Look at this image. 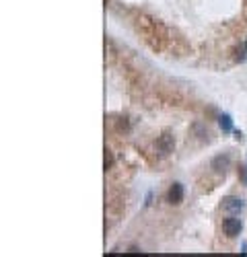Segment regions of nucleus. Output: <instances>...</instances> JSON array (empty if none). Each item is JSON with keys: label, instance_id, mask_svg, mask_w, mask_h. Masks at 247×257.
Here are the masks:
<instances>
[{"label": "nucleus", "instance_id": "obj_2", "mask_svg": "<svg viewBox=\"0 0 247 257\" xmlns=\"http://www.w3.org/2000/svg\"><path fill=\"white\" fill-rule=\"evenodd\" d=\"M167 202L173 204V206L183 202V185L181 183H173L169 187V192H167Z\"/></svg>", "mask_w": 247, "mask_h": 257}, {"label": "nucleus", "instance_id": "obj_5", "mask_svg": "<svg viewBox=\"0 0 247 257\" xmlns=\"http://www.w3.org/2000/svg\"><path fill=\"white\" fill-rule=\"evenodd\" d=\"M223 208L225 210H231V212H241L243 210V200H239V197H225V200H223Z\"/></svg>", "mask_w": 247, "mask_h": 257}, {"label": "nucleus", "instance_id": "obj_7", "mask_svg": "<svg viewBox=\"0 0 247 257\" xmlns=\"http://www.w3.org/2000/svg\"><path fill=\"white\" fill-rule=\"evenodd\" d=\"M237 60H239V62L247 60V42H243L241 47H237Z\"/></svg>", "mask_w": 247, "mask_h": 257}, {"label": "nucleus", "instance_id": "obj_4", "mask_svg": "<svg viewBox=\"0 0 247 257\" xmlns=\"http://www.w3.org/2000/svg\"><path fill=\"white\" fill-rule=\"evenodd\" d=\"M229 165H231L229 154H219V156H214V159H212V169H214L216 173H226Z\"/></svg>", "mask_w": 247, "mask_h": 257}, {"label": "nucleus", "instance_id": "obj_3", "mask_svg": "<svg viewBox=\"0 0 247 257\" xmlns=\"http://www.w3.org/2000/svg\"><path fill=\"white\" fill-rule=\"evenodd\" d=\"M223 229L226 236H237L241 233V220L239 218H225L223 220Z\"/></svg>", "mask_w": 247, "mask_h": 257}, {"label": "nucleus", "instance_id": "obj_6", "mask_svg": "<svg viewBox=\"0 0 247 257\" xmlns=\"http://www.w3.org/2000/svg\"><path fill=\"white\" fill-rule=\"evenodd\" d=\"M219 126H221L223 132H233V122H231L229 115H221L219 117Z\"/></svg>", "mask_w": 247, "mask_h": 257}, {"label": "nucleus", "instance_id": "obj_1", "mask_svg": "<svg viewBox=\"0 0 247 257\" xmlns=\"http://www.w3.org/2000/svg\"><path fill=\"white\" fill-rule=\"evenodd\" d=\"M173 146H175V140H173V136L171 134H163L157 138V142H155V148L159 150V154H169L173 150Z\"/></svg>", "mask_w": 247, "mask_h": 257}, {"label": "nucleus", "instance_id": "obj_8", "mask_svg": "<svg viewBox=\"0 0 247 257\" xmlns=\"http://www.w3.org/2000/svg\"><path fill=\"white\" fill-rule=\"evenodd\" d=\"M112 165H113V154L110 150H105V171L112 169Z\"/></svg>", "mask_w": 247, "mask_h": 257}]
</instances>
